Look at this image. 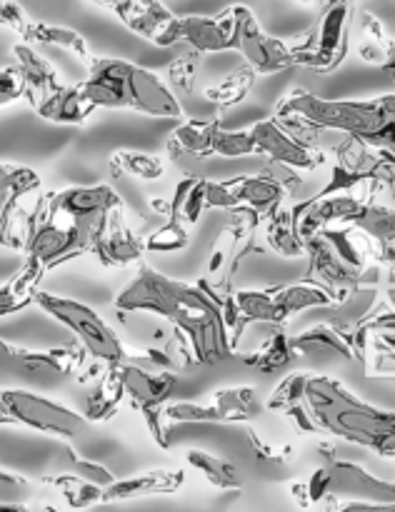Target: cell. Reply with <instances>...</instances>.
I'll use <instances>...</instances> for the list:
<instances>
[{
	"mask_svg": "<svg viewBox=\"0 0 395 512\" xmlns=\"http://www.w3.org/2000/svg\"><path fill=\"white\" fill-rule=\"evenodd\" d=\"M150 208L158 210V213H168L170 200H150Z\"/></svg>",
	"mask_w": 395,
	"mask_h": 512,
	"instance_id": "11a10c76",
	"label": "cell"
},
{
	"mask_svg": "<svg viewBox=\"0 0 395 512\" xmlns=\"http://www.w3.org/2000/svg\"><path fill=\"white\" fill-rule=\"evenodd\" d=\"M255 75L258 73H255L250 65H243V68H238L235 73H230L225 80H220L218 85H213V88L205 90V100L215 103L218 108H230V105L243 103V100L248 98L250 88H253Z\"/></svg>",
	"mask_w": 395,
	"mask_h": 512,
	"instance_id": "d590c367",
	"label": "cell"
},
{
	"mask_svg": "<svg viewBox=\"0 0 395 512\" xmlns=\"http://www.w3.org/2000/svg\"><path fill=\"white\" fill-rule=\"evenodd\" d=\"M185 460H188L190 468L198 470L205 480H208L213 488L218 490H240L243 488V478L235 470L233 463L223 458H215V455L205 453V450H188L185 453Z\"/></svg>",
	"mask_w": 395,
	"mask_h": 512,
	"instance_id": "1f68e13d",
	"label": "cell"
},
{
	"mask_svg": "<svg viewBox=\"0 0 395 512\" xmlns=\"http://www.w3.org/2000/svg\"><path fill=\"white\" fill-rule=\"evenodd\" d=\"M110 168L115 175H130L138 180H160L165 173L163 158L150 153H133V150H120L110 160Z\"/></svg>",
	"mask_w": 395,
	"mask_h": 512,
	"instance_id": "74e56055",
	"label": "cell"
},
{
	"mask_svg": "<svg viewBox=\"0 0 395 512\" xmlns=\"http://www.w3.org/2000/svg\"><path fill=\"white\" fill-rule=\"evenodd\" d=\"M70 473L80 475V478H85L88 483L93 485H100V488H108L110 483H113V473H110L108 468H103V465L93 463V460H83V458H70Z\"/></svg>",
	"mask_w": 395,
	"mask_h": 512,
	"instance_id": "bcb514c9",
	"label": "cell"
},
{
	"mask_svg": "<svg viewBox=\"0 0 395 512\" xmlns=\"http://www.w3.org/2000/svg\"><path fill=\"white\" fill-rule=\"evenodd\" d=\"M40 190V175L25 165L0 163V245L23 248L28 215L23 198Z\"/></svg>",
	"mask_w": 395,
	"mask_h": 512,
	"instance_id": "7c38bea8",
	"label": "cell"
},
{
	"mask_svg": "<svg viewBox=\"0 0 395 512\" xmlns=\"http://www.w3.org/2000/svg\"><path fill=\"white\" fill-rule=\"evenodd\" d=\"M163 415L168 423H220L213 405L198 403H165Z\"/></svg>",
	"mask_w": 395,
	"mask_h": 512,
	"instance_id": "ee69618b",
	"label": "cell"
},
{
	"mask_svg": "<svg viewBox=\"0 0 395 512\" xmlns=\"http://www.w3.org/2000/svg\"><path fill=\"white\" fill-rule=\"evenodd\" d=\"M20 35L25 43H38V45H53V48H63L73 53L80 63L88 65L93 60V53L88 48V40L73 28H63V25L53 23H38V20H25Z\"/></svg>",
	"mask_w": 395,
	"mask_h": 512,
	"instance_id": "484cf974",
	"label": "cell"
},
{
	"mask_svg": "<svg viewBox=\"0 0 395 512\" xmlns=\"http://www.w3.org/2000/svg\"><path fill=\"white\" fill-rule=\"evenodd\" d=\"M230 50H238L255 73L273 75L293 65V55L283 40L263 33V28L255 20L253 10L245 5H233V45Z\"/></svg>",
	"mask_w": 395,
	"mask_h": 512,
	"instance_id": "8fae6325",
	"label": "cell"
},
{
	"mask_svg": "<svg viewBox=\"0 0 395 512\" xmlns=\"http://www.w3.org/2000/svg\"><path fill=\"white\" fill-rule=\"evenodd\" d=\"M38 118L58 125H80L95 113L93 105L85 100L80 85H60L58 90L33 105Z\"/></svg>",
	"mask_w": 395,
	"mask_h": 512,
	"instance_id": "7402d4cb",
	"label": "cell"
},
{
	"mask_svg": "<svg viewBox=\"0 0 395 512\" xmlns=\"http://www.w3.org/2000/svg\"><path fill=\"white\" fill-rule=\"evenodd\" d=\"M250 135L255 140V150L260 155H268V160H278L295 170H315L325 163V155L320 153L318 145L300 143L275 118L255 123L250 128Z\"/></svg>",
	"mask_w": 395,
	"mask_h": 512,
	"instance_id": "9a60e30c",
	"label": "cell"
},
{
	"mask_svg": "<svg viewBox=\"0 0 395 512\" xmlns=\"http://www.w3.org/2000/svg\"><path fill=\"white\" fill-rule=\"evenodd\" d=\"M378 338H375V343L378 345H385V348L395 350V330H378Z\"/></svg>",
	"mask_w": 395,
	"mask_h": 512,
	"instance_id": "db71d44e",
	"label": "cell"
},
{
	"mask_svg": "<svg viewBox=\"0 0 395 512\" xmlns=\"http://www.w3.org/2000/svg\"><path fill=\"white\" fill-rule=\"evenodd\" d=\"M218 413L220 423H248L255 415V390L253 388H225L218 390L210 403Z\"/></svg>",
	"mask_w": 395,
	"mask_h": 512,
	"instance_id": "836d02e7",
	"label": "cell"
},
{
	"mask_svg": "<svg viewBox=\"0 0 395 512\" xmlns=\"http://www.w3.org/2000/svg\"><path fill=\"white\" fill-rule=\"evenodd\" d=\"M43 480L60 490V495H63L65 503H68L70 508H90V505H98L100 495H103V488H100V485L88 483V480L70 473V470L60 475H48V478Z\"/></svg>",
	"mask_w": 395,
	"mask_h": 512,
	"instance_id": "8d00e7d4",
	"label": "cell"
},
{
	"mask_svg": "<svg viewBox=\"0 0 395 512\" xmlns=\"http://www.w3.org/2000/svg\"><path fill=\"white\" fill-rule=\"evenodd\" d=\"M305 255H308V278L325 288L333 298V303H343L360 288H375L380 280L378 265H368L365 270L353 268L345 263L333 245L320 233L305 238Z\"/></svg>",
	"mask_w": 395,
	"mask_h": 512,
	"instance_id": "9c48e42d",
	"label": "cell"
},
{
	"mask_svg": "<svg viewBox=\"0 0 395 512\" xmlns=\"http://www.w3.org/2000/svg\"><path fill=\"white\" fill-rule=\"evenodd\" d=\"M225 260H228V253H223V250H213V255H210L208 260V273H220Z\"/></svg>",
	"mask_w": 395,
	"mask_h": 512,
	"instance_id": "816d5d0a",
	"label": "cell"
},
{
	"mask_svg": "<svg viewBox=\"0 0 395 512\" xmlns=\"http://www.w3.org/2000/svg\"><path fill=\"white\" fill-rule=\"evenodd\" d=\"M18 98H23V85H20L18 73H15V68H0V108L15 103Z\"/></svg>",
	"mask_w": 395,
	"mask_h": 512,
	"instance_id": "681fc988",
	"label": "cell"
},
{
	"mask_svg": "<svg viewBox=\"0 0 395 512\" xmlns=\"http://www.w3.org/2000/svg\"><path fill=\"white\" fill-rule=\"evenodd\" d=\"M355 0H323L318 20L308 30L303 43L290 48L293 65L313 70H335L348 55L350 25H353Z\"/></svg>",
	"mask_w": 395,
	"mask_h": 512,
	"instance_id": "52a82bcc",
	"label": "cell"
},
{
	"mask_svg": "<svg viewBox=\"0 0 395 512\" xmlns=\"http://www.w3.org/2000/svg\"><path fill=\"white\" fill-rule=\"evenodd\" d=\"M238 200L230 193V188L225 183H213V180H205V208L208 210H233L238 208Z\"/></svg>",
	"mask_w": 395,
	"mask_h": 512,
	"instance_id": "c3c4849f",
	"label": "cell"
},
{
	"mask_svg": "<svg viewBox=\"0 0 395 512\" xmlns=\"http://www.w3.org/2000/svg\"><path fill=\"white\" fill-rule=\"evenodd\" d=\"M103 218L68 220L63 215L50 213L43 195H40L38 203H35V210L28 213V225H25V260H33L45 273H50L53 268H60V265L90 253L93 238L98 233Z\"/></svg>",
	"mask_w": 395,
	"mask_h": 512,
	"instance_id": "277c9868",
	"label": "cell"
},
{
	"mask_svg": "<svg viewBox=\"0 0 395 512\" xmlns=\"http://www.w3.org/2000/svg\"><path fill=\"white\" fill-rule=\"evenodd\" d=\"M233 298L235 305H238L240 323H243L245 328H248L250 323L283 325L270 290H240V293H233Z\"/></svg>",
	"mask_w": 395,
	"mask_h": 512,
	"instance_id": "e575fe53",
	"label": "cell"
},
{
	"mask_svg": "<svg viewBox=\"0 0 395 512\" xmlns=\"http://www.w3.org/2000/svg\"><path fill=\"white\" fill-rule=\"evenodd\" d=\"M95 3L100 5H108L113 13H118L120 8H125V5H138V3H153V0H95Z\"/></svg>",
	"mask_w": 395,
	"mask_h": 512,
	"instance_id": "f5cc1de1",
	"label": "cell"
},
{
	"mask_svg": "<svg viewBox=\"0 0 395 512\" xmlns=\"http://www.w3.org/2000/svg\"><path fill=\"white\" fill-rule=\"evenodd\" d=\"M160 48L188 45L195 53H223L233 45V8L218 15H173L153 40Z\"/></svg>",
	"mask_w": 395,
	"mask_h": 512,
	"instance_id": "30bf717a",
	"label": "cell"
},
{
	"mask_svg": "<svg viewBox=\"0 0 395 512\" xmlns=\"http://www.w3.org/2000/svg\"><path fill=\"white\" fill-rule=\"evenodd\" d=\"M188 243V225L178 215H168V223L145 238V250L148 253H178V250L188 248Z\"/></svg>",
	"mask_w": 395,
	"mask_h": 512,
	"instance_id": "f35d334b",
	"label": "cell"
},
{
	"mask_svg": "<svg viewBox=\"0 0 395 512\" xmlns=\"http://www.w3.org/2000/svg\"><path fill=\"white\" fill-rule=\"evenodd\" d=\"M383 100H385V110H388V118H385L383 128L378 130V135L373 138L370 148H383L395 158V93L383 95Z\"/></svg>",
	"mask_w": 395,
	"mask_h": 512,
	"instance_id": "7dc6e473",
	"label": "cell"
},
{
	"mask_svg": "<svg viewBox=\"0 0 395 512\" xmlns=\"http://www.w3.org/2000/svg\"><path fill=\"white\" fill-rule=\"evenodd\" d=\"M390 38L385 35L383 23L373 18L370 13H363V43L358 45V53L365 63L380 65L385 60V50H388Z\"/></svg>",
	"mask_w": 395,
	"mask_h": 512,
	"instance_id": "60d3db41",
	"label": "cell"
},
{
	"mask_svg": "<svg viewBox=\"0 0 395 512\" xmlns=\"http://www.w3.org/2000/svg\"><path fill=\"white\" fill-rule=\"evenodd\" d=\"M290 343H293L295 355H338V358L355 360L350 345L340 338L338 330L330 323H320L305 333L293 335Z\"/></svg>",
	"mask_w": 395,
	"mask_h": 512,
	"instance_id": "f1b7e54d",
	"label": "cell"
},
{
	"mask_svg": "<svg viewBox=\"0 0 395 512\" xmlns=\"http://www.w3.org/2000/svg\"><path fill=\"white\" fill-rule=\"evenodd\" d=\"M30 495V483L15 473L0 470V508L23 510V500Z\"/></svg>",
	"mask_w": 395,
	"mask_h": 512,
	"instance_id": "f6af8a7d",
	"label": "cell"
},
{
	"mask_svg": "<svg viewBox=\"0 0 395 512\" xmlns=\"http://www.w3.org/2000/svg\"><path fill=\"white\" fill-rule=\"evenodd\" d=\"M13 55H15V73H18L20 85H23V98L28 100L30 108L35 103H40L43 98H48L53 90H58L60 78L58 70L53 68L48 58H43L40 53H35L28 43H18L13 45Z\"/></svg>",
	"mask_w": 395,
	"mask_h": 512,
	"instance_id": "ffe728a7",
	"label": "cell"
},
{
	"mask_svg": "<svg viewBox=\"0 0 395 512\" xmlns=\"http://www.w3.org/2000/svg\"><path fill=\"white\" fill-rule=\"evenodd\" d=\"M45 275L48 273L40 265H35L33 260H25L18 273L0 285V318L20 313L28 305H35V295H38Z\"/></svg>",
	"mask_w": 395,
	"mask_h": 512,
	"instance_id": "cb8c5ba5",
	"label": "cell"
},
{
	"mask_svg": "<svg viewBox=\"0 0 395 512\" xmlns=\"http://www.w3.org/2000/svg\"><path fill=\"white\" fill-rule=\"evenodd\" d=\"M305 383H308V375L305 373H293L288 378H283V383L273 390L268 405L265 408L270 413H283L290 405H298L305 400Z\"/></svg>",
	"mask_w": 395,
	"mask_h": 512,
	"instance_id": "b9f144b4",
	"label": "cell"
},
{
	"mask_svg": "<svg viewBox=\"0 0 395 512\" xmlns=\"http://www.w3.org/2000/svg\"><path fill=\"white\" fill-rule=\"evenodd\" d=\"M120 378H123L125 398H130L138 413L150 408H163L175 393L178 373L175 370H150L143 365H135L130 360L118 363Z\"/></svg>",
	"mask_w": 395,
	"mask_h": 512,
	"instance_id": "ac0fdd59",
	"label": "cell"
},
{
	"mask_svg": "<svg viewBox=\"0 0 395 512\" xmlns=\"http://www.w3.org/2000/svg\"><path fill=\"white\" fill-rule=\"evenodd\" d=\"M120 20H123V25H128L133 33L143 35V38H148L150 43L155 40V35L160 33V30L168 25V20L173 18V13H170L168 8H165L160 0H153V3H138V5H125V8H120L118 13Z\"/></svg>",
	"mask_w": 395,
	"mask_h": 512,
	"instance_id": "f546056e",
	"label": "cell"
},
{
	"mask_svg": "<svg viewBox=\"0 0 395 512\" xmlns=\"http://www.w3.org/2000/svg\"><path fill=\"white\" fill-rule=\"evenodd\" d=\"M380 68H383V73L388 75L390 85L395 88V40H390V43H388V50H385V60L380 63Z\"/></svg>",
	"mask_w": 395,
	"mask_h": 512,
	"instance_id": "f907efd6",
	"label": "cell"
},
{
	"mask_svg": "<svg viewBox=\"0 0 395 512\" xmlns=\"http://www.w3.org/2000/svg\"><path fill=\"white\" fill-rule=\"evenodd\" d=\"M365 205L363 198L358 195H323V198H308L303 203L293 205L290 213H293L295 230H298L300 238H310V235L318 233L325 225L335 223H350L355 213Z\"/></svg>",
	"mask_w": 395,
	"mask_h": 512,
	"instance_id": "d6986e66",
	"label": "cell"
},
{
	"mask_svg": "<svg viewBox=\"0 0 395 512\" xmlns=\"http://www.w3.org/2000/svg\"><path fill=\"white\" fill-rule=\"evenodd\" d=\"M230 188V193L235 195L240 205H250V208L260 210V213H270L275 205L283 203L285 188L275 183L273 178H268L265 173L258 175H240L225 183Z\"/></svg>",
	"mask_w": 395,
	"mask_h": 512,
	"instance_id": "4316f807",
	"label": "cell"
},
{
	"mask_svg": "<svg viewBox=\"0 0 395 512\" xmlns=\"http://www.w3.org/2000/svg\"><path fill=\"white\" fill-rule=\"evenodd\" d=\"M123 398L125 388L118 363L103 365V370L98 373V383L93 385L88 400H85V418H88V423H103V420L113 418Z\"/></svg>",
	"mask_w": 395,
	"mask_h": 512,
	"instance_id": "603a6c76",
	"label": "cell"
},
{
	"mask_svg": "<svg viewBox=\"0 0 395 512\" xmlns=\"http://www.w3.org/2000/svg\"><path fill=\"white\" fill-rule=\"evenodd\" d=\"M43 200L50 213L68 220H98L123 205L110 185H75L58 193H45Z\"/></svg>",
	"mask_w": 395,
	"mask_h": 512,
	"instance_id": "e0dca14e",
	"label": "cell"
},
{
	"mask_svg": "<svg viewBox=\"0 0 395 512\" xmlns=\"http://www.w3.org/2000/svg\"><path fill=\"white\" fill-rule=\"evenodd\" d=\"M0 425H23L43 435L75 440L88 430V418L28 390H0Z\"/></svg>",
	"mask_w": 395,
	"mask_h": 512,
	"instance_id": "ba28073f",
	"label": "cell"
},
{
	"mask_svg": "<svg viewBox=\"0 0 395 512\" xmlns=\"http://www.w3.org/2000/svg\"><path fill=\"white\" fill-rule=\"evenodd\" d=\"M35 305H40L50 318L65 325L75 335L85 355L93 358L95 363H123L125 355H128L115 330L88 305L53 293H43V290H38V295H35Z\"/></svg>",
	"mask_w": 395,
	"mask_h": 512,
	"instance_id": "8992f818",
	"label": "cell"
},
{
	"mask_svg": "<svg viewBox=\"0 0 395 512\" xmlns=\"http://www.w3.org/2000/svg\"><path fill=\"white\" fill-rule=\"evenodd\" d=\"M275 115H295L315 130H340L345 135L373 143L383 128L388 110L385 100H323L308 90H293L275 108Z\"/></svg>",
	"mask_w": 395,
	"mask_h": 512,
	"instance_id": "5b68a950",
	"label": "cell"
},
{
	"mask_svg": "<svg viewBox=\"0 0 395 512\" xmlns=\"http://www.w3.org/2000/svg\"><path fill=\"white\" fill-rule=\"evenodd\" d=\"M255 140L250 130H225L220 125L213 135V145H210V155H220V158H245V155H255Z\"/></svg>",
	"mask_w": 395,
	"mask_h": 512,
	"instance_id": "ab89813d",
	"label": "cell"
},
{
	"mask_svg": "<svg viewBox=\"0 0 395 512\" xmlns=\"http://www.w3.org/2000/svg\"><path fill=\"white\" fill-rule=\"evenodd\" d=\"M305 405L325 433L373 450L380 458H395V413L390 410L363 403L338 380L325 375H308Z\"/></svg>",
	"mask_w": 395,
	"mask_h": 512,
	"instance_id": "6da1fadb",
	"label": "cell"
},
{
	"mask_svg": "<svg viewBox=\"0 0 395 512\" xmlns=\"http://www.w3.org/2000/svg\"><path fill=\"white\" fill-rule=\"evenodd\" d=\"M90 253L100 260L105 268H125L130 263H138L145 253V238H138L128 228L123 218V205L110 210L100 223L98 233L93 238Z\"/></svg>",
	"mask_w": 395,
	"mask_h": 512,
	"instance_id": "2e32d148",
	"label": "cell"
},
{
	"mask_svg": "<svg viewBox=\"0 0 395 512\" xmlns=\"http://www.w3.org/2000/svg\"><path fill=\"white\" fill-rule=\"evenodd\" d=\"M273 295V303L278 308L280 320H288L290 315L303 313L310 308H330L333 298L325 288H320L313 280H305V283H290V285H275L268 288Z\"/></svg>",
	"mask_w": 395,
	"mask_h": 512,
	"instance_id": "d4e9b609",
	"label": "cell"
},
{
	"mask_svg": "<svg viewBox=\"0 0 395 512\" xmlns=\"http://www.w3.org/2000/svg\"><path fill=\"white\" fill-rule=\"evenodd\" d=\"M200 70V53L190 50L188 55H180L173 63L168 65V80L173 85L175 93L190 95L195 88V80H198Z\"/></svg>",
	"mask_w": 395,
	"mask_h": 512,
	"instance_id": "7bdbcfd3",
	"label": "cell"
},
{
	"mask_svg": "<svg viewBox=\"0 0 395 512\" xmlns=\"http://www.w3.org/2000/svg\"><path fill=\"white\" fill-rule=\"evenodd\" d=\"M225 293L228 290L215 288L208 280H198L195 285H190L140 263L135 278L115 298V308L120 313L158 315V318L173 323L178 315L190 313V310L220 308Z\"/></svg>",
	"mask_w": 395,
	"mask_h": 512,
	"instance_id": "3957f363",
	"label": "cell"
},
{
	"mask_svg": "<svg viewBox=\"0 0 395 512\" xmlns=\"http://www.w3.org/2000/svg\"><path fill=\"white\" fill-rule=\"evenodd\" d=\"M330 475L328 495H355V503H345L343 510H385L395 503V480L373 478L363 468L345 460L328 458L325 463Z\"/></svg>",
	"mask_w": 395,
	"mask_h": 512,
	"instance_id": "5bb4252c",
	"label": "cell"
},
{
	"mask_svg": "<svg viewBox=\"0 0 395 512\" xmlns=\"http://www.w3.org/2000/svg\"><path fill=\"white\" fill-rule=\"evenodd\" d=\"M10 0H0V18H3V10H5V5H8Z\"/></svg>",
	"mask_w": 395,
	"mask_h": 512,
	"instance_id": "9f6ffc18",
	"label": "cell"
},
{
	"mask_svg": "<svg viewBox=\"0 0 395 512\" xmlns=\"http://www.w3.org/2000/svg\"><path fill=\"white\" fill-rule=\"evenodd\" d=\"M263 228L265 243H268L270 250H275V253L283 255V258H303L305 240L300 238L298 230H295L290 208H285L283 203L275 205L270 213H265Z\"/></svg>",
	"mask_w": 395,
	"mask_h": 512,
	"instance_id": "83f0119b",
	"label": "cell"
},
{
	"mask_svg": "<svg viewBox=\"0 0 395 512\" xmlns=\"http://www.w3.org/2000/svg\"><path fill=\"white\" fill-rule=\"evenodd\" d=\"M78 85L95 110H135L150 118H183V105L173 90L158 75L128 60L93 55L88 78Z\"/></svg>",
	"mask_w": 395,
	"mask_h": 512,
	"instance_id": "7a4b0ae2",
	"label": "cell"
},
{
	"mask_svg": "<svg viewBox=\"0 0 395 512\" xmlns=\"http://www.w3.org/2000/svg\"><path fill=\"white\" fill-rule=\"evenodd\" d=\"M220 125H223L220 118L183 120V123L175 128L173 148H178L180 153L185 155H193V158H208L210 145H213V135Z\"/></svg>",
	"mask_w": 395,
	"mask_h": 512,
	"instance_id": "4dcf8cb0",
	"label": "cell"
},
{
	"mask_svg": "<svg viewBox=\"0 0 395 512\" xmlns=\"http://www.w3.org/2000/svg\"><path fill=\"white\" fill-rule=\"evenodd\" d=\"M295 350L293 343H290V335L283 333V330H275L258 350H253L250 355H245L243 363L250 365V368H258L263 373H273V370H283L293 363Z\"/></svg>",
	"mask_w": 395,
	"mask_h": 512,
	"instance_id": "d6a6232c",
	"label": "cell"
},
{
	"mask_svg": "<svg viewBox=\"0 0 395 512\" xmlns=\"http://www.w3.org/2000/svg\"><path fill=\"white\" fill-rule=\"evenodd\" d=\"M170 325L185 338L195 363L215 365L233 355L235 348L230 343L228 325L220 308L190 310V313L178 315Z\"/></svg>",
	"mask_w": 395,
	"mask_h": 512,
	"instance_id": "4fadbf2b",
	"label": "cell"
},
{
	"mask_svg": "<svg viewBox=\"0 0 395 512\" xmlns=\"http://www.w3.org/2000/svg\"><path fill=\"white\" fill-rule=\"evenodd\" d=\"M185 483L183 470H150V473L133 475L125 480H113L103 488L100 503H123V500L148 498V495L175 493Z\"/></svg>",
	"mask_w": 395,
	"mask_h": 512,
	"instance_id": "44dd1931",
	"label": "cell"
}]
</instances>
